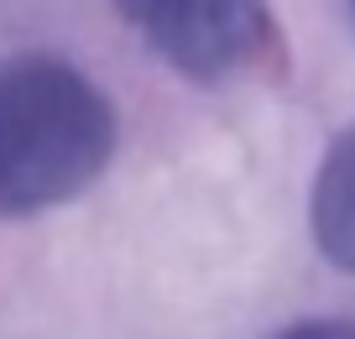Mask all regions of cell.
I'll return each instance as SVG.
<instances>
[{"instance_id": "cell-1", "label": "cell", "mask_w": 355, "mask_h": 339, "mask_svg": "<svg viewBox=\"0 0 355 339\" xmlns=\"http://www.w3.org/2000/svg\"><path fill=\"white\" fill-rule=\"evenodd\" d=\"M115 157V110L84 68L47 53L0 63V219L78 198Z\"/></svg>"}, {"instance_id": "cell-4", "label": "cell", "mask_w": 355, "mask_h": 339, "mask_svg": "<svg viewBox=\"0 0 355 339\" xmlns=\"http://www.w3.org/2000/svg\"><path fill=\"white\" fill-rule=\"evenodd\" d=\"M272 339H355V324L350 318H303V324L277 329Z\"/></svg>"}, {"instance_id": "cell-3", "label": "cell", "mask_w": 355, "mask_h": 339, "mask_svg": "<svg viewBox=\"0 0 355 339\" xmlns=\"http://www.w3.org/2000/svg\"><path fill=\"white\" fill-rule=\"evenodd\" d=\"M309 225L324 261L340 272H355V125L340 131L334 146L324 152L309 193Z\"/></svg>"}, {"instance_id": "cell-2", "label": "cell", "mask_w": 355, "mask_h": 339, "mask_svg": "<svg viewBox=\"0 0 355 339\" xmlns=\"http://www.w3.org/2000/svg\"><path fill=\"white\" fill-rule=\"evenodd\" d=\"M115 11L189 78H225L266 42V0H115Z\"/></svg>"}]
</instances>
